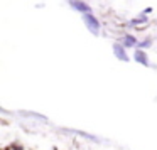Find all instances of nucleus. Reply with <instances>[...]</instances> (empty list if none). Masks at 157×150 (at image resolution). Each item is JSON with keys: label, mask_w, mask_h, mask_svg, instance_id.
I'll return each instance as SVG.
<instances>
[{"label": "nucleus", "mask_w": 157, "mask_h": 150, "mask_svg": "<svg viewBox=\"0 0 157 150\" xmlns=\"http://www.w3.org/2000/svg\"><path fill=\"white\" fill-rule=\"evenodd\" d=\"M83 21H85L88 31L91 32L93 36H98L100 34V22H98V19H96L91 12H90V14H83Z\"/></svg>", "instance_id": "1"}, {"label": "nucleus", "mask_w": 157, "mask_h": 150, "mask_svg": "<svg viewBox=\"0 0 157 150\" xmlns=\"http://www.w3.org/2000/svg\"><path fill=\"white\" fill-rule=\"evenodd\" d=\"M68 4L71 5L75 10H78L79 14H90L91 12V7L88 4H85L83 0H68Z\"/></svg>", "instance_id": "2"}, {"label": "nucleus", "mask_w": 157, "mask_h": 150, "mask_svg": "<svg viewBox=\"0 0 157 150\" xmlns=\"http://www.w3.org/2000/svg\"><path fill=\"white\" fill-rule=\"evenodd\" d=\"M113 54L117 56V59H120V61H123V62L128 61V56H127V52H125V46L120 44V42H115V44H113Z\"/></svg>", "instance_id": "3"}, {"label": "nucleus", "mask_w": 157, "mask_h": 150, "mask_svg": "<svg viewBox=\"0 0 157 150\" xmlns=\"http://www.w3.org/2000/svg\"><path fill=\"white\" fill-rule=\"evenodd\" d=\"M133 59H135L139 64H142V66H150L149 58H147L145 51H142V49H137V51L133 52Z\"/></svg>", "instance_id": "4"}, {"label": "nucleus", "mask_w": 157, "mask_h": 150, "mask_svg": "<svg viewBox=\"0 0 157 150\" xmlns=\"http://www.w3.org/2000/svg\"><path fill=\"white\" fill-rule=\"evenodd\" d=\"M123 46H125V47H135V46H139V41H137L133 36L127 34L125 37H123Z\"/></svg>", "instance_id": "5"}, {"label": "nucleus", "mask_w": 157, "mask_h": 150, "mask_svg": "<svg viewBox=\"0 0 157 150\" xmlns=\"http://www.w3.org/2000/svg\"><path fill=\"white\" fill-rule=\"evenodd\" d=\"M73 133H78V135H83V137H86V138H90V140H95V142H98V138L96 137H93V135H88L86 132H79V130H71Z\"/></svg>", "instance_id": "6"}, {"label": "nucleus", "mask_w": 157, "mask_h": 150, "mask_svg": "<svg viewBox=\"0 0 157 150\" xmlns=\"http://www.w3.org/2000/svg\"><path fill=\"white\" fill-rule=\"evenodd\" d=\"M142 22H147V17L145 15H140L139 19H133V21H130V25H137V24H142Z\"/></svg>", "instance_id": "7"}, {"label": "nucleus", "mask_w": 157, "mask_h": 150, "mask_svg": "<svg viewBox=\"0 0 157 150\" xmlns=\"http://www.w3.org/2000/svg\"><path fill=\"white\" fill-rule=\"evenodd\" d=\"M22 115H27V116H36V118H39V120H44V122L48 120L44 115H36V113H31V111H27V113H25V111H22Z\"/></svg>", "instance_id": "8"}, {"label": "nucleus", "mask_w": 157, "mask_h": 150, "mask_svg": "<svg viewBox=\"0 0 157 150\" xmlns=\"http://www.w3.org/2000/svg\"><path fill=\"white\" fill-rule=\"evenodd\" d=\"M150 44H152V41H150V39H147V41H144V42H139L140 47H150Z\"/></svg>", "instance_id": "9"}, {"label": "nucleus", "mask_w": 157, "mask_h": 150, "mask_svg": "<svg viewBox=\"0 0 157 150\" xmlns=\"http://www.w3.org/2000/svg\"><path fill=\"white\" fill-rule=\"evenodd\" d=\"M150 12H152V7H147L145 10H144V15H147V14H150Z\"/></svg>", "instance_id": "10"}]
</instances>
